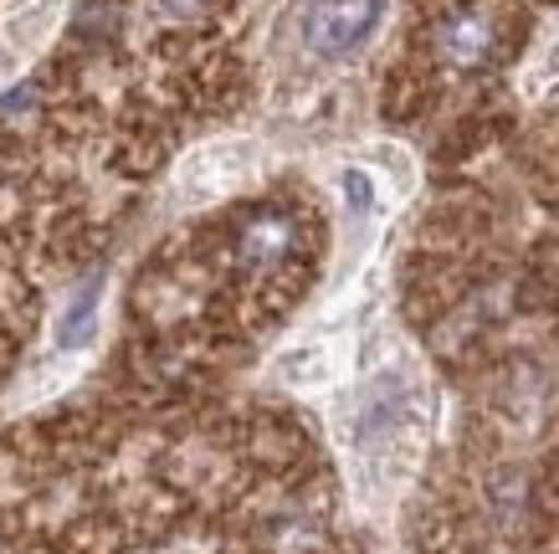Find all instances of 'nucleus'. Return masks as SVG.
I'll return each instance as SVG.
<instances>
[{"label":"nucleus","mask_w":559,"mask_h":554,"mask_svg":"<svg viewBox=\"0 0 559 554\" xmlns=\"http://www.w3.org/2000/svg\"><path fill=\"white\" fill-rule=\"evenodd\" d=\"M293 247H298V226H293V216H283V211H262V216H252L237 236V252L252 272L283 268L293 257Z\"/></svg>","instance_id":"20e7f679"},{"label":"nucleus","mask_w":559,"mask_h":554,"mask_svg":"<svg viewBox=\"0 0 559 554\" xmlns=\"http://www.w3.org/2000/svg\"><path fill=\"white\" fill-rule=\"evenodd\" d=\"M421 390L411 386L406 369H385V375H374L370 386L355 396V441L359 447H370V441H390V432H401L416 411H421V401H416Z\"/></svg>","instance_id":"f03ea898"},{"label":"nucleus","mask_w":559,"mask_h":554,"mask_svg":"<svg viewBox=\"0 0 559 554\" xmlns=\"http://www.w3.org/2000/svg\"><path fill=\"white\" fill-rule=\"evenodd\" d=\"M385 21V0H308L298 36L313 62H349Z\"/></svg>","instance_id":"f257e3e1"},{"label":"nucleus","mask_w":559,"mask_h":554,"mask_svg":"<svg viewBox=\"0 0 559 554\" xmlns=\"http://www.w3.org/2000/svg\"><path fill=\"white\" fill-rule=\"evenodd\" d=\"M262 165L257 144H211V150H195L180 169V196L186 201H211V196H226L247 185Z\"/></svg>","instance_id":"7ed1b4c3"},{"label":"nucleus","mask_w":559,"mask_h":554,"mask_svg":"<svg viewBox=\"0 0 559 554\" xmlns=\"http://www.w3.org/2000/svg\"><path fill=\"white\" fill-rule=\"evenodd\" d=\"M98 308H103V272L87 278V283L72 293L68 314L57 323V350H83L87 339H93V329H98Z\"/></svg>","instance_id":"0eeeda50"},{"label":"nucleus","mask_w":559,"mask_h":554,"mask_svg":"<svg viewBox=\"0 0 559 554\" xmlns=\"http://www.w3.org/2000/svg\"><path fill=\"white\" fill-rule=\"evenodd\" d=\"M51 21H57V0H51V5H32L26 16H16L11 26H0V83H5L21 62H32L36 47L51 36Z\"/></svg>","instance_id":"423d86ee"},{"label":"nucleus","mask_w":559,"mask_h":554,"mask_svg":"<svg viewBox=\"0 0 559 554\" xmlns=\"http://www.w3.org/2000/svg\"><path fill=\"white\" fill-rule=\"evenodd\" d=\"M492 47H498V26H492L488 11H457V16L441 21L437 32V51L452 68H483Z\"/></svg>","instance_id":"39448f33"},{"label":"nucleus","mask_w":559,"mask_h":554,"mask_svg":"<svg viewBox=\"0 0 559 554\" xmlns=\"http://www.w3.org/2000/svg\"><path fill=\"white\" fill-rule=\"evenodd\" d=\"M283 380L293 386H329L334 380V354L329 350H298L283 359Z\"/></svg>","instance_id":"6e6552de"}]
</instances>
